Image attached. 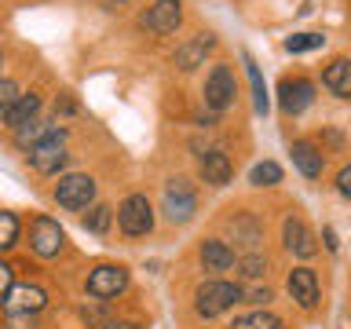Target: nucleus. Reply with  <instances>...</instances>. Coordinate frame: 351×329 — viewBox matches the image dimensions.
<instances>
[{
  "label": "nucleus",
  "mask_w": 351,
  "mask_h": 329,
  "mask_svg": "<svg viewBox=\"0 0 351 329\" xmlns=\"http://www.w3.org/2000/svg\"><path fill=\"white\" fill-rule=\"evenodd\" d=\"M241 293L245 289L238 282H205L194 293V311L202 318H216V315L230 311L234 304H241Z\"/></svg>",
  "instance_id": "obj_1"
},
{
  "label": "nucleus",
  "mask_w": 351,
  "mask_h": 329,
  "mask_svg": "<svg viewBox=\"0 0 351 329\" xmlns=\"http://www.w3.org/2000/svg\"><path fill=\"white\" fill-rule=\"evenodd\" d=\"M51 197L59 202V208H66V212H81V208H88L95 202V180L84 172H70L55 183Z\"/></svg>",
  "instance_id": "obj_2"
},
{
  "label": "nucleus",
  "mask_w": 351,
  "mask_h": 329,
  "mask_svg": "<svg viewBox=\"0 0 351 329\" xmlns=\"http://www.w3.org/2000/svg\"><path fill=\"white\" fill-rule=\"evenodd\" d=\"M161 212L172 219V223H191L194 212H197V194H194V183L176 175L165 186V197H161Z\"/></svg>",
  "instance_id": "obj_3"
},
{
  "label": "nucleus",
  "mask_w": 351,
  "mask_h": 329,
  "mask_svg": "<svg viewBox=\"0 0 351 329\" xmlns=\"http://www.w3.org/2000/svg\"><path fill=\"white\" fill-rule=\"evenodd\" d=\"M84 289L95 300H114V296H121L128 289V267L125 263H99V267L88 271Z\"/></svg>",
  "instance_id": "obj_4"
},
{
  "label": "nucleus",
  "mask_w": 351,
  "mask_h": 329,
  "mask_svg": "<svg viewBox=\"0 0 351 329\" xmlns=\"http://www.w3.org/2000/svg\"><path fill=\"white\" fill-rule=\"evenodd\" d=\"M202 95H205V106L213 110V114H223V110H227L230 103H234V95H238L234 70H230L227 62H216L213 70H208V77H205Z\"/></svg>",
  "instance_id": "obj_5"
},
{
  "label": "nucleus",
  "mask_w": 351,
  "mask_h": 329,
  "mask_svg": "<svg viewBox=\"0 0 351 329\" xmlns=\"http://www.w3.org/2000/svg\"><path fill=\"white\" fill-rule=\"evenodd\" d=\"M117 227L128 238H143L154 230V205L147 202V194H128L117 205Z\"/></svg>",
  "instance_id": "obj_6"
},
{
  "label": "nucleus",
  "mask_w": 351,
  "mask_h": 329,
  "mask_svg": "<svg viewBox=\"0 0 351 329\" xmlns=\"http://www.w3.org/2000/svg\"><path fill=\"white\" fill-rule=\"evenodd\" d=\"M29 164L44 175H55L66 164V132L62 128H51L44 139H37L29 147Z\"/></svg>",
  "instance_id": "obj_7"
},
{
  "label": "nucleus",
  "mask_w": 351,
  "mask_h": 329,
  "mask_svg": "<svg viewBox=\"0 0 351 329\" xmlns=\"http://www.w3.org/2000/svg\"><path fill=\"white\" fill-rule=\"evenodd\" d=\"M139 26L147 33H158V37H169V33L183 26V4L180 0H154L139 15Z\"/></svg>",
  "instance_id": "obj_8"
},
{
  "label": "nucleus",
  "mask_w": 351,
  "mask_h": 329,
  "mask_svg": "<svg viewBox=\"0 0 351 329\" xmlns=\"http://www.w3.org/2000/svg\"><path fill=\"white\" fill-rule=\"evenodd\" d=\"M66 245V234H62V227H59V219H51V216H33V223H29V249L37 252L40 260H51V256H59Z\"/></svg>",
  "instance_id": "obj_9"
},
{
  "label": "nucleus",
  "mask_w": 351,
  "mask_h": 329,
  "mask_svg": "<svg viewBox=\"0 0 351 329\" xmlns=\"http://www.w3.org/2000/svg\"><path fill=\"white\" fill-rule=\"evenodd\" d=\"M48 307V293L40 285H11V293L4 296V311L15 318V315H37Z\"/></svg>",
  "instance_id": "obj_10"
},
{
  "label": "nucleus",
  "mask_w": 351,
  "mask_h": 329,
  "mask_svg": "<svg viewBox=\"0 0 351 329\" xmlns=\"http://www.w3.org/2000/svg\"><path fill=\"white\" fill-rule=\"evenodd\" d=\"M216 48V37L213 33H197V37H191L186 44H180L176 48V55H172V66L176 70H183V73H191V70H197V66H205V55Z\"/></svg>",
  "instance_id": "obj_11"
},
{
  "label": "nucleus",
  "mask_w": 351,
  "mask_h": 329,
  "mask_svg": "<svg viewBox=\"0 0 351 329\" xmlns=\"http://www.w3.org/2000/svg\"><path fill=\"white\" fill-rule=\"evenodd\" d=\"M278 95H282V110L285 114H304L307 106H311V99H315V84L307 81V77H285V81L278 84Z\"/></svg>",
  "instance_id": "obj_12"
},
{
  "label": "nucleus",
  "mask_w": 351,
  "mask_h": 329,
  "mask_svg": "<svg viewBox=\"0 0 351 329\" xmlns=\"http://www.w3.org/2000/svg\"><path fill=\"white\" fill-rule=\"evenodd\" d=\"M285 289H289V296L304 307V311H311V307L318 304V274L311 267H293Z\"/></svg>",
  "instance_id": "obj_13"
},
{
  "label": "nucleus",
  "mask_w": 351,
  "mask_h": 329,
  "mask_svg": "<svg viewBox=\"0 0 351 329\" xmlns=\"http://www.w3.org/2000/svg\"><path fill=\"white\" fill-rule=\"evenodd\" d=\"M282 241H285V249H289L293 256H300V260H311L315 252H318V245H315V234L307 230L304 219H296V216L285 219V227H282Z\"/></svg>",
  "instance_id": "obj_14"
},
{
  "label": "nucleus",
  "mask_w": 351,
  "mask_h": 329,
  "mask_svg": "<svg viewBox=\"0 0 351 329\" xmlns=\"http://www.w3.org/2000/svg\"><path fill=\"white\" fill-rule=\"evenodd\" d=\"M197 175L208 183V186H227L230 175H234V164L223 150H205L202 161H197Z\"/></svg>",
  "instance_id": "obj_15"
},
{
  "label": "nucleus",
  "mask_w": 351,
  "mask_h": 329,
  "mask_svg": "<svg viewBox=\"0 0 351 329\" xmlns=\"http://www.w3.org/2000/svg\"><path fill=\"white\" fill-rule=\"evenodd\" d=\"M227 234H230V241H238V245L256 249L263 241V227H260V219L252 212H234L227 219Z\"/></svg>",
  "instance_id": "obj_16"
},
{
  "label": "nucleus",
  "mask_w": 351,
  "mask_h": 329,
  "mask_svg": "<svg viewBox=\"0 0 351 329\" xmlns=\"http://www.w3.org/2000/svg\"><path fill=\"white\" fill-rule=\"evenodd\" d=\"M197 260H202L205 271H230L234 267V249L223 238H205L202 249H197Z\"/></svg>",
  "instance_id": "obj_17"
},
{
  "label": "nucleus",
  "mask_w": 351,
  "mask_h": 329,
  "mask_svg": "<svg viewBox=\"0 0 351 329\" xmlns=\"http://www.w3.org/2000/svg\"><path fill=\"white\" fill-rule=\"evenodd\" d=\"M37 114H40V95L37 92H29V95H19L15 103H11L4 114H0V121H4L8 128H22V125H29V121H37Z\"/></svg>",
  "instance_id": "obj_18"
},
{
  "label": "nucleus",
  "mask_w": 351,
  "mask_h": 329,
  "mask_svg": "<svg viewBox=\"0 0 351 329\" xmlns=\"http://www.w3.org/2000/svg\"><path fill=\"white\" fill-rule=\"evenodd\" d=\"M289 154H293V164L300 169V175H307V180H318V175H322L326 161H322V150H318L311 139H296Z\"/></svg>",
  "instance_id": "obj_19"
},
{
  "label": "nucleus",
  "mask_w": 351,
  "mask_h": 329,
  "mask_svg": "<svg viewBox=\"0 0 351 329\" xmlns=\"http://www.w3.org/2000/svg\"><path fill=\"white\" fill-rule=\"evenodd\" d=\"M322 84L329 88L333 95H340V99H351V59H333L326 66V73H322Z\"/></svg>",
  "instance_id": "obj_20"
},
{
  "label": "nucleus",
  "mask_w": 351,
  "mask_h": 329,
  "mask_svg": "<svg viewBox=\"0 0 351 329\" xmlns=\"http://www.w3.org/2000/svg\"><path fill=\"white\" fill-rule=\"evenodd\" d=\"M241 62H245V73H249V84H252V106H256V114H267V84H263V77H260V66L252 62L249 51H241Z\"/></svg>",
  "instance_id": "obj_21"
},
{
  "label": "nucleus",
  "mask_w": 351,
  "mask_h": 329,
  "mask_svg": "<svg viewBox=\"0 0 351 329\" xmlns=\"http://www.w3.org/2000/svg\"><path fill=\"white\" fill-rule=\"evenodd\" d=\"M230 329H282V318L271 315V311H252V315H241L234 318Z\"/></svg>",
  "instance_id": "obj_22"
},
{
  "label": "nucleus",
  "mask_w": 351,
  "mask_h": 329,
  "mask_svg": "<svg viewBox=\"0 0 351 329\" xmlns=\"http://www.w3.org/2000/svg\"><path fill=\"white\" fill-rule=\"evenodd\" d=\"M19 230H22V223L15 212H0V252L19 245Z\"/></svg>",
  "instance_id": "obj_23"
},
{
  "label": "nucleus",
  "mask_w": 351,
  "mask_h": 329,
  "mask_svg": "<svg viewBox=\"0 0 351 329\" xmlns=\"http://www.w3.org/2000/svg\"><path fill=\"white\" fill-rule=\"evenodd\" d=\"M249 183L252 186H274V183H282V169L274 161H260V164H252Z\"/></svg>",
  "instance_id": "obj_24"
},
{
  "label": "nucleus",
  "mask_w": 351,
  "mask_h": 329,
  "mask_svg": "<svg viewBox=\"0 0 351 329\" xmlns=\"http://www.w3.org/2000/svg\"><path fill=\"white\" fill-rule=\"evenodd\" d=\"M238 274L241 278H263L267 274V256H260V252H245V256H238Z\"/></svg>",
  "instance_id": "obj_25"
},
{
  "label": "nucleus",
  "mask_w": 351,
  "mask_h": 329,
  "mask_svg": "<svg viewBox=\"0 0 351 329\" xmlns=\"http://www.w3.org/2000/svg\"><path fill=\"white\" fill-rule=\"evenodd\" d=\"M326 37L322 33H296V37L285 40V51L289 55H300V51H315V48H322Z\"/></svg>",
  "instance_id": "obj_26"
},
{
  "label": "nucleus",
  "mask_w": 351,
  "mask_h": 329,
  "mask_svg": "<svg viewBox=\"0 0 351 329\" xmlns=\"http://www.w3.org/2000/svg\"><path fill=\"white\" fill-rule=\"evenodd\" d=\"M110 216H114V212H110L106 205H92V212L84 216V227L95 230V234H106V230H110Z\"/></svg>",
  "instance_id": "obj_27"
},
{
  "label": "nucleus",
  "mask_w": 351,
  "mask_h": 329,
  "mask_svg": "<svg viewBox=\"0 0 351 329\" xmlns=\"http://www.w3.org/2000/svg\"><path fill=\"white\" fill-rule=\"evenodd\" d=\"M55 125H44V121H29V125H22L19 128V143L22 147H29V143H37V139H44L51 132Z\"/></svg>",
  "instance_id": "obj_28"
},
{
  "label": "nucleus",
  "mask_w": 351,
  "mask_h": 329,
  "mask_svg": "<svg viewBox=\"0 0 351 329\" xmlns=\"http://www.w3.org/2000/svg\"><path fill=\"white\" fill-rule=\"evenodd\" d=\"M19 95H22V92H19V84H15V81H8V77H0V114H4V110L15 103Z\"/></svg>",
  "instance_id": "obj_29"
},
{
  "label": "nucleus",
  "mask_w": 351,
  "mask_h": 329,
  "mask_svg": "<svg viewBox=\"0 0 351 329\" xmlns=\"http://www.w3.org/2000/svg\"><path fill=\"white\" fill-rule=\"evenodd\" d=\"M11 285H15V271H11L8 260H0V300L11 293Z\"/></svg>",
  "instance_id": "obj_30"
},
{
  "label": "nucleus",
  "mask_w": 351,
  "mask_h": 329,
  "mask_svg": "<svg viewBox=\"0 0 351 329\" xmlns=\"http://www.w3.org/2000/svg\"><path fill=\"white\" fill-rule=\"evenodd\" d=\"M337 191L344 197H351V164H344V169L337 172Z\"/></svg>",
  "instance_id": "obj_31"
},
{
  "label": "nucleus",
  "mask_w": 351,
  "mask_h": 329,
  "mask_svg": "<svg viewBox=\"0 0 351 329\" xmlns=\"http://www.w3.org/2000/svg\"><path fill=\"white\" fill-rule=\"evenodd\" d=\"M241 300H249V304H271V289H249V293H241Z\"/></svg>",
  "instance_id": "obj_32"
},
{
  "label": "nucleus",
  "mask_w": 351,
  "mask_h": 329,
  "mask_svg": "<svg viewBox=\"0 0 351 329\" xmlns=\"http://www.w3.org/2000/svg\"><path fill=\"white\" fill-rule=\"evenodd\" d=\"M103 329H143L139 322H106Z\"/></svg>",
  "instance_id": "obj_33"
},
{
  "label": "nucleus",
  "mask_w": 351,
  "mask_h": 329,
  "mask_svg": "<svg viewBox=\"0 0 351 329\" xmlns=\"http://www.w3.org/2000/svg\"><path fill=\"white\" fill-rule=\"evenodd\" d=\"M0 70H4V51H0Z\"/></svg>",
  "instance_id": "obj_34"
}]
</instances>
